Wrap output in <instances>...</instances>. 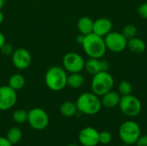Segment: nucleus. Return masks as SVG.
Masks as SVG:
<instances>
[{
    "label": "nucleus",
    "instance_id": "1",
    "mask_svg": "<svg viewBox=\"0 0 147 146\" xmlns=\"http://www.w3.org/2000/svg\"><path fill=\"white\" fill-rule=\"evenodd\" d=\"M84 52L89 58L101 59L104 56L107 47L103 37H101L94 33L84 35L81 44Z\"/></svg>",
    "mask_w": 147,
    "mask_h": 146
},
{
    "label": "nucleus",
    "instance_id": "2",
    "mask_svg": "<svg viewBox=\"0 0 147 146\" xmlns=\"http://www.w3.org/2000/svg\"><path fill=\"white\" fill-rule=\"evenodd\" d=\"M67 72L59 65L48 68L45 74V83L52 91H60L67 86Z\"/></svg>",
    "mask_w": 147,
    "mask_h": 146
},
{
    "label": "nucleus",
    "instance_id": "3",
    "mask_svg": "<svg viewBox=\"0 0 147 146\" xmlns=\"http://www.w3.org/2000/svg\"><path fill=\"white\" fill-rule=\"evenodd\" d=\"M78 111L86 115H95L98 114L102 107L100 96L93 92H84L81 94L77 101Z\"/></svg>",
    "mask_w": 147,
    "mask_h": 146
},
{
    "label": "nucleus",
    "instance_id": "4",
    "mask_svg": "<svg viewBox=\"0 0 147 146\" xmlns=\"http://www.w3.org/2000/svg\"><path fill=\"white\" fill-rule=\"evenodd\" d=\"M115 80L113 76L109 71H101L92 77L91 92L98 96H102L106 93L113 89Z\"/></svg>",
    "mask_w": 147,
    "mask_h": 146
},
{
    "label": "nucleus",
    "instance_id": "5",
    "mask_svg": "<svg viewBox=\"0 0 147 146\" xmlns=\"http://www.w3.org/2000/svg\"><path fill=\"white\" fill-rule=\"evenodd\" d=\"M140 135L141 130L140 126L133 120L123 122L119 128L120 139L124 144L128 145H134Z\"/></svg>",
    "mask_w": 147,
    "mask_h": 146
},
{
    "label": "nucleus",
    "instance_id": "6",
    "mask_svg": "<svg viewBox=\"0 0 147 146\" xmlns=\"http://www.w3.org/2000/svg\"><path fill=\"white\" fill-rule=\"evenodd\" d=\"M119 108L124 115L127 117H136L142 110V104L138 97L130 94L121 97Z\"/></svg>",
    "mask_w": 147,
    "mask_h": 146
},
{
    "label": "nucleus",
    "instance_id": "7",
    "mask_svg": "<svg viewBox=\"0 0 147 146\" xmlns=\"http://www.w3.org/2000/svg\"><path fill=\"white\" fill-rule=\"evenodd\" d=\"M27 121L33 129L36 131H42L48 126L49 117L44 109L40 108H34L28 112Z\"/></svg>",
    "mask_w": 147,
    "mask_h": 146
},
{
    "label": "nucleus",
    "instance_id": "8",
    "mask_svg": "<svg viewBox=\"0 0 147 146\" xmlns=\"http://www.w3.org/2000/svg\"><path fill=\"white\" fill-rule=\"evenodd\" d=\"M107 50L113 52H121L127 46V39L121 32L111 31L104 38Z\"/></svg>",
    "mask_w": 147,
    "mask_h": 146
},
{
    "label": "nucleus",
    "instance_id": "9",
    "mask_svg": "<svg viewBox=\"0 0 147 146\" xmlns=\"http://www.w3.org/2000/svg\"><path fill=\"white\" fill-rule=\"evenodd\" d=\"M85 60L84 58L77 52H70L64 55L62 59L63 68L69 73L81 72L84 69Z\"/></svg>",
    "mask_w": 147,
    "mask_h": 146
},
{
    "label": "nucleus",
    "instance_id": "10",
    "mask_svg": "<svg viewBox=\"0 0 147 146\" xmlns=\"http://www.w3.org/2000/svg\"><path fill=\"white\" fill-rule=\"evenodd\" d=\"M17 102L16 91L9 85L0 86V111L11 109Z\"/></svg>",
    "mask_w": 147,
    "mask_h": 146
},
{
    "label": "nucleus",
    "instance_id": "11",
    "mask_svg": "<svg viewBox=\"0 0 147 146\" xmlns=\"http://www.w3.org/2000/svg\"><path fill=\"white\" fill-rule=\"evenodd\" d=\"M13 65L18 70H25L28 68L32 62L30 52L25 48H16L11 55Z\"/></svg>",
    "mask_w": 147,
    "mask_h": 146
},
{
    "label": "nucleus",
    "instance_id": "12",
    "mask_svg": "<svg viewBox=\"0 0 147 146\" xmlns=\"http://www.w3.org/2000/svg\"><path fill=\"white\" fill-rule=\"evenodd\" d=\"M78 140L83 146H96L99 143V132L91 126L83 128L78 134Z\"/></svg>",
    "mask_w": 147,
    "mask_h": 146
},
{
    "label": "nucleus",
    "instance_id": "13",
    "mask_svg": "<svg viewBox=\"0 0 147 146\" xmlns=\"http://www.w3.org/2000/svg\"><path fill=\"white\" fill-rule=\"evenodd\" d=\"M84 69L90 75H95L101 71H109V63L101 59H94L90 58L88 60L85 61L84 64Z\"/></svg>",
    "mask_w": 147,
    "mask_h": 146
},
{
    "label": "nucleus",
    "instance_id": "14",
    "mask_svg": "<svg viewBox=\"0 0 147 146\" xmlns=\"http://www.w3.org/2000/svg\"><path fill=\"white\" fill-rule=\"evenodd\" d=\"M112 28H113V23L109 18L101 17L94 21L92 33L104 38L109 33L112 31Z\"/></svg>",
    "mask_w": 147,
    "mask_h": 146
},
{
    "label": "nucleus",
    "instance_id": "15",
    "mask_svg": "<svg viewBox=\"0 0 147 146\" xmlns=\"http://www.w3.org/2000/svg\"><path fill=\"white\" fill-rule=\"evenodd\" d=\"M101 97H102L101 99L102 105L103 107L107 108H113L119 106L121 96L119 94V92L110 90L109 92L106 93Z\"/></svg>",
    "mask_w": 147,
    "mask_h": 146
},
{
    "label": "nucleus",
    "instance_id": "16",
    "mask_svg": "<svg viewBox=\"0 0 147 146\" xmlns=\"http://www.w3.org/2000/svg\"><path fill=\"white\" fill-rule=\"evenodd\" d=\"M127 48H128V50L134 53H142L146 51V42L139 38V37H134L132 39L127 40Z\"/></svg>",
    "mask_w": 147,
    "mask_h": 146
},
{
    "label": "nucleus",
    "instance_id": "17",
    "mask_svg": "<svg viewBox=\"0 0 147 146\" xmlns=\"http://www.w3.org/2000/svg\"><path fill=\"white\" fill-rule=\"evenodd\" d=\"M94 21L89 16H83L78 21V30L80 34L87 35L93 32Z\"/></svg>",
    "mask_w": 147,
    "mask_h": 146
},
{
    "label": "nucleus",
    "instance_id": "18",
    "mask_svg": "<svg viewBox=\"0 0 147 146\" xmlns=\"http://www.w3.org/2000/svg\"><path fill=\"white\" fill-rule=\"evenodd\" d=\"M25 77L20 73H15L11 75L8 81V85L16 91L21 90L25 85Z\"/></svg>",
    "mask_w": 147,
    "mask_h": 146
},
{
    "label": "nucleus",
    "instance_id": "19",
    "mask_svg": "<svg viewBox=\"0 0 147 146\" xmlns=\"http://www.w3.org/2000/svg\"><path fill=\"white\" fill-rule=\"evenodd\" d=\"M59 112L60 114L67 118H71L72 116H74L77 112H78V108L75 102H70V101H66L64 102L60 107H59Z\"/></svg>",
    "mask_w": 147,
    "mask_h": 146
},
{
    "label": "nucleus",
    "instance_id": "20",
    "mask_svg": "<svg viewBox=\"0 0 147 146\" xmlns=\"http://www.w3.org/2000/svg\"><path fill=\"white\" fill-rule=\"evenodd\" d=\"M67 86L71 89H79L84 83V78L80 72L70 73L67 77Z\"/></svg>",
    "mask_w": 147,
    "mask_h": 146
},
{
    "label": "nucleus",
    "instance_id": "21",
    "mask_svg": "<svg viewBox=\"0 0 147 146\" xmlns=\"http://www.w3.org/2000/svg\"><path fill=\"white\" fill-rule=\"evenodd\" d=\"M7 139L11 143V145H16L18 144L22 138V132L19 127L16 126H13L10 127L7 133V136H6Z\"/></svg>",
    "mask_w": 147,
    "mask_h": 146
},
{
    "label": "nucleus",
    "instance_id": "22",
    "mask_svg": "<svg viewBox=\"0 0 147 146\" xmlns=\"http://www.w3.org/2000/svg\"><path fill=\"white\" fill-rule=\"evenodd\" d=\"M133 91V86L132 83L127 80H122L118 84V92L119 94L122 96H127L132 94Z\"/></svg>",
    "mask_w": 147,
    "mask_h": 146
},
{
    "label": "nucleus",
    "instance_id": "23",
    "mask_svg": "<svg viewBox=\"0 0 147 146\" xmlns=\"http://www.w3.org/2000/svg\"><path fill=\"white\" fill-rule=\"evenodd\" d=\"M12 118L16 123L23 124L28 120V111L25 109H16L12 114Z\"/></svg>",
    "mask_w": 147,
    "mask_h": 146
},
{
    "label": "nucleus",
    "instance_id": "24",
    "mask_svg": "<svg viewBox=\"0 0 147 146\" xmlns=\"http://www.w3.org/2000/svg\"><path fill=\"white\" fill-rule=\"evenodd\" d=\"M121 33L127 40H129V39H132V38H134V37H135L137 35L138 29H137L136 26L134 25V24H127L122 28Z\"/></svg>",
    "mask_w": 147,
    "mask_h": 146
},
{
    "label": "nucleus",
    "instance_id": "25",
    "mask_svg": "<svg viewBox=\"0 0 147 146\" xmlns=\"http://www.w3.org/2000/svg\"><path fill=\"white\" fill-rule=\"evenodd\" d=\"M112 140V135L108 131L99 133V143L102 145H109Z\"/></svg>",
    "mask_w": 147,
    "mask_h": 146
},
{
    "label": "nucleus",
    "instance_id": "26",
    "mask_svg": "<svg viewBox=\"0 0 147 146\" xmlns=\"http://www.w3.org/2000/svg\"><path fill=\"white\" fill-rule=\"evenodd\" d=\"M0 51L4 56H10L11 57V55H12V53L14 52V48H13L11 44H9L8 42H5L3 45V46L0 48Z\"/></svg>",
    "mask_w": 147,
    "mask_h": 146
},
{
    "label": "nucleus",
    "instance_id": "27",
    "mask_svg": "<svg viewBox=\"0 0 147 146\" xmlns=\"http://www.w3.org/2000/svg\"><path fill=\"white\" fill-rule=\"evenodd\" d=\"M138 14L139 15L143 18L147 19V2L141 3L138 8Z\"/></svg>",
    "mask_w": 147,
    "mask_h": 146
},
{
    "label": "nucleus",
    "instance_id": "28",
    "mask_svg": "<svg viewBox=\"0 0 147 146\" xmlns=\"http://www.w3.org/2000/svg\"><path fill=\"white\" fill-rule=\"evenodd\" d=\"M135 145L136 146H147V135H140Z\"/></svg>",
    "mask_w": 147,
    "mask_h": 146
},
{
    "label": "nucleus",
    "instance_id": "29",
    "mask_svg": "<svg viewBox=\"0 0 147 146\" xmlns=\"http://www.w3.org/2000/svg\"><path fill=\"white\" fill-rule=\"evenodd\" d=\"M0 146H12V145L6 137H0Z\"/></svg>",
    "mask_w": 147,
    "mask_h": 146
},
{
    "label": "nucleus",
    "instance_id": "30",
    "mask_svg": "<svg viewBox=\"0 0 147 146\" xmlns=\"http://www.w3.org/2000/svg\"><path fill=\"white\" fill-rule=\"evenodd\" d=\"M6 42V39H5V36L4 34L0 31V48L3 46V45Z\"/></svg>",
    "mask_w": 147,
    "mask_h": 146
},
{
    "label": "nucleus",
    "instance_id": "31",
    "mask_svg": "<svg viewBox=\"0 0 147 146\" xmlns=\"http://www.w3.org/2000/svg\"><path fill=\"white\" fill-rule=\"evenodd\" d=\"M3 20H4V15H3V12L0 10V24H2V23H3Z\"/></svg>",
    "mask_w": 147,
    "mask_h": 146
},
{
    "label": "nucleus",
    "instance_id": "32",
    "mask_svg": "<svg viewBox=\"0 0 147 146\" xmlns=\"http://www.w3.org/2000/svg\"><path fill=\"white\" fill-rule=\"evenodd\" d=\"M4 4H5V0H0V10L3 8Z\"/></svg>",
    "mask_w": 147,
    "mask_h": 146
},
{
    "label": "nucleus",
    "instance_id": "33",
    "mask_svg": "<svg viewBox=\"0 0 147 146\" xmlns=\"http://www.w3.org/2000/svg\"><path fill=\"white\" fill-rule=\"evenodd\" d=\"M68 146H80V145H74V144H73V145H69Z\"/></svg>",
    "mask_w": 147,
    "mask_h": 146
},
{
    "label": "nucleus",
    "instance_id": "34",
    "mask_svg": "<svg viewBox=\"0 0 147 146\" xmlns=\"http://www.w3.org/2000/svg\"><path fill=\"white\" fill-rule=\"evenodd\" d=\"M121 146H130V145H126V144H125V145H121Z\"/></svg>",
    "mask_w": 147,
    "mask_h": 146
}]
</instances>
